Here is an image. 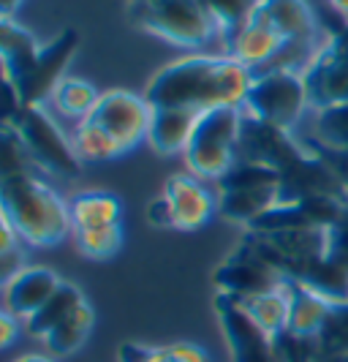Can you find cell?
Wrapping results in <instances>:
<instances>
[{
  "label": "cell",
  "instance_id": "6da1fadb",
  "mask_svg": "<svg viewBox=\"0 0 348 362\" xmlns=\"http://www.w3.org/2000/svg\"><path fill=\"white\" fill-rule=\"evenodd\" d=\"M253 71L229 54H188L166 63L145 88L150 109L242 107Z\"/></svg>",
  "mask_w": 348,
  "mask_h": 362
},
{
  "label": "cell",
  "instance_id": "7a4b0ae2",
  "mask_svg": "<svg viewBox=\"0 0 348 362\" xmlns=\"http://www.w3.org/2000/svg\"><path fill=\"white\" fill-rule=\"evenodd\" d=\"M0 204L3 221L33 248H55L73 232L68 202L38 175L0 177Z\"/></svg>",
  "mask_w": 348,
  "mask_h": 362
},
{
  "label": "cell",
  "instance_id": "3957f363",
  "mask_svg": "<svg viewBox=\"0 0 348 362\" xmlns=\"http://www.w3.org/2000/svg\"><path fill=\"white\" fill-rule=\"evenodd\" d=\"M242 107H215L196 117L183 158L199 180H220L237 163Z\"/></svg>",
  "mask_w": 348,
  "mask_h": 362
},
{
  "label": "cell",
  "instance_id": "277c9868",
  "mask_svg": "<svg viewBox=\"0 0 348 362\" xmlns=\"http://www.w3.org/2000/svg\"><path fill=\"white\" fill-rule=\"evenodd\" d=\"M3 126L17 134L41 172L57 177H79L85 161L76 156L71 139L41 107H19L8 120H3Z\"/></svg>",
  "mask_w": 348,
  "mask_h": 362
},
{
  "label": "cell",
  "instance_id": "5b68a950",
  "mask_svg": "<svg viewBox=\"0 0 348 362\" xmlns=\"http://www.w3.org/2000/svg\"><path fill=\"white\" fill-rule=\"evenodd\" d=\"M126 17L133 28L174 47H202L218 36L199 0H158L147 6H126Z\"/></svg>",
  "mask_w": 348,
  "mask_h": 362
},
{
  "label": "cell",
  "instance_id": "8992f818",
  "mask_svg": "<svg viewBox=\"0 0 348 362\" xmlns=\"http://www.w3.org/2000/svg\"><path fill=\"white\" fill-rule=\"evenodd\" d=\"M311 109L302 71H261L253 74L245 93L242 112L261 123L294 131L302 115Z\"/></svg>",
  "mask_w": 348,
  "mask_h": 362
},
{
  "label": "cell",
  "instance_id": "52a82bcc",
  "mask_svg": "<svg viewBox=\"0 0 348 362\" xmlns=\"http://www.w3.org/2000/svg\"><path fill=\"white\" fill-rule=\"evenodd\" d=\"M150 117H152V109H150L145 95L114 88V90H107L98 95L95 107H92V112L85 120L98 126L104 134H109L114 139V145L120 147V153L126 156L139 142L147 139Z\"/></svg>",
  "mask_w": 348,
  "mask_h": 362
},
{
  "label": "cell",
  "instance_id": "ba28073f",
  "mask_svg": "<svg viewBox=\"0 0 348 362\" xmlns=\"http://www.w3.org/2000/svg\"><path fill=\"white\" fill-rule=\"evenodd\" d=\"M311 109L321 112L348 101V25L332 33L302 71Z\"/></svg>",
  "mask_w": 348,
  "mask_h": 362
},
{
  "label": "cell",
  "instance_id": "9c48e42d",
  "mask_svg": "<svg viewBox=\"0 0 348 362\" xmlns=\"http://www.w3.org/2000/svg\"><path fill=\"white\" fill-rule=\"evenodd\" d=\"M302 156H308V147L299 136H294V131L261 123V120L248 117L242 112L237 161L258 163V166H267V169H275V172H286Z\"/></svg>",
  "mask_w": 348,
  "mask_h": 362
},
{
  "label": "cell",
  "instance_id": "30bf717a",
  "mask_svg": "<svg viewBox=\"0 0 348 362\" xmlns=\"http://www.w3.org/2000/svg\"><path fill=\"white\" fill-rule=\"evenodd\" d=\"M215 316H218L223 341L229 346L232 362H277L275 338L267 335L242 310L237 297L218 291L215 294Z\"/></svg>",
  "mask_w": 348,
  "mask_h": 362
},
{
  "label": "cell",
  "instance_id": "8fae6325",
  "mask_svg": "<svg viewBox=\"0 0 348 362\" xmlns=\"http://www.w3.org/2000/svg\"><path fill=\"white\" fill-rule=\"evenodd\" d=\"M79 49V33L73 28L60 30L49 44L41 47V54L33 69L25 74L17 85L22 107H41L44 101H52L57 85L66 79V69Z\"/></svg>",
  "mask_w": 348,
  "mask_h": 362
},
{
  "label": "cell",
  "instance_id": "7c38bea8",
  "mask_svg": "<svg viewBox=\"0 0 348 362\" xmlns=\"http://www.w3.org/2000/svg\"><path fill=\"white\" fill-rule=\"evenodd\" d=\"M215 286L223 294L232 297H256L267 291H277L286 286V278L245 243L239 240L237 248L226 256L218 264V270L212 272Z\"/></svg>",
  "mask_w": 348,
  "mask_h": 362
},
{
  "label": "cell",
  "instance_id": "4fadbf2b",
  "mask_svg": "<svg viewBox=\"0 0 348 362\" xmlns=\"http://www.w3.org/2000/svg\"><path fill=\"white\" fill-rule=\"evenodd\" d=\"M348 199V191L343 182L337 180V175L330 169V163L321 156H316L308 150V156H302L296 163H292L286 172H280L277 182V204H292V202L305 199Z\"/></svg>",
  "mask_w": 348,
  "mask_h": 362
},
{
  "label": "cell",
  "instance_id": "5bb4252c",
  "mask_svg": "<svg viewBox=\"0 0 348 362\" xmlns=\"http://www.w3.org/2000/svg\"><path fill=\"white\" fill-rule=\"evenodd\" d=\"M161 194L169 202V210H172V218H174V229H180V232L202 229L204 223L218 213V199L212 197V191L191 172L169 175Z\"/></svg>",
  "mask_w": 348,
  "mask_h": 362
},
{
  "label": "cell",
  "instance_id": "9a60e30c",
  "mask_svg": "<svg viewBox=\"0 0 348 362\" xmlns=\"http://www.w3.org/2000/svg\"><path fill=\"white\" fill-rule=\"evenodd\" d=\"M60 284H63V278L49 267H38V264L19 267L3 284V310L28 322L36 310H41L52 300Z\"/></svg>",
  "mask_w": 348,
  "mask_h": 362
},
{
  "label": "cell",
  "instance_id": "2e32d148",
  "mask_svg": "<svg viewBox=\"0 0 348 362\" xmlns=\"http://www.w3.org/2000/svg\"><path fill=\"white\" fill-rule=\"evenodd\" d=\"M251 19L272 28L286 41L318 38V22L305 0H261Z\"/></svg>",
  "mask_w": 348,
  "mask_h": 362
},
{
  "label": "cell",
  "instance_id": "e0dca14e",
  "mask_svg": "<svg viewBox=\"0 0 348 362\" xmlns=\"http://www.w3.org/2000/svg\"><path fill=\"white\" fill-rule=\"evenodd\" d=\"M38 38L14 17H0V66L6 82H19L41 54Z\"/></svg>",
  "mask_w": 348,
  "mask_h": 362
},
{
  "label": "cell",
  "instance_id": "ac0fdd59",
  "mask_svg": "<svg viewBox=\"0 0 348 362\" xmlns=\"http://www.w3.org/2000/svg\"><path fill=\"white\" fill-rule=\"evenodd\" d=\"M196 117L199 112H191V109H152L147 142L161 156L185 153L191 131L196 126Z\"/></svg>",
  "mask_w": 348,
  "mask_h": 362
},
{
  "label": "cell",
  "instance_id": "d6986e66",
  "mask_svg": "<svg viewBox=\"0 0 348 362\" xmlns=\"http://www.w3.org/2000/svg\"><path fill=\"white\" fill-rule=\"evenodd\" d=\"M289 291V327L286 332L299 335V338H318L324 319L332 308V300L321 297L318 291L308 289L296 281H286Z\"/></svg>",
  "mask_w": 348,
  "mask_h": 362
},
{
  "label": "cell",
  "instance_id": "ffe728a7",
  "mask_svg": "<svg viewBox=\"0 0 348 362\" xmlns=\"http://www.w3.org/2000/svg\"><path fill=\"white\" fill-rule=\"evenodd\" d=\"M286 44H289V41L280 36V33H275L272 28H267V25H261L256 19H251V22L242 28V33L226 47V54L239 60L242 66H248L251 71H258V69L267 66Z\"/></svg>",
  "mask_w": 348,
  "mask_h": 362
},
{
  "label": "cell",
  "instance_id": "44dd1931",
  "mask_svg": "<svg viewBox=\"0 0 348 362\" xmlns=\"http://www.w3.org/2000/svg\"><path fill=\"white\" fill-rule=\"evenodd\" d=\"M73 229H101L123 223V204L109 191H82L71 202Z\"/></svg>",
  "mask_w": 348,
  "mask_h": 362
},
{
  "label": "cell",
  "instance_id": "7402d4cb",
  "mask_svg": "<svg viewBox=\"0 0 348 362\" xmlns=\"http://www.w3.org/2000/svg\"><path fill=\"white\" fill-rule=\"evenodd\" d=\"M85 300H88V297H85V291L79 289L76 284L63 281V284H60V289L52 294V300H49L41 310H36V313L25 322V329H28L33 338L44 341V338H47L57 325H63V322H66V319H68V316H71L73 310L79 308Z\"/></svg>",
  "mask_w": 348,
  "mask_h": 362
},
{
  "label": "cell",
  "instance_id": "603a6c76",
  "mask_svg": "<svg viewBox=\"0 0 348 362\" xmlns=\"http://www.w3.org/2000/svg\"><path fill=\"white\" fill-rule=\"evenodd\" d=\"M275 204H277V188L218 194V216L232 221V223H242L248 229L258 216H264Z\"/></svg>",
  "mask_w": 348,
  "mask_h": 362
},
{
  "label": "cell",
  "instance_id": "cb8c5ba5",
  "mask_svg": "<svg viewBox=\"0 0 348 362\" xmlns=\"http://www.w3.org/2000/svg\"><path fill=\"white\" fill-rule=\"evenodd\" d=\"M92 325H95V310H92V305L85 300V303L73 310L63 325H57L41 344L47 346L52 354H57V357H68V354L79 351V349L85 346V341L90 338V332H92Z\"/></svg>",
  "mask_w": 348,
  "mask_h": 362
},
{
  "label": "cell",
  "instance_id": "d4e9b609",
  "mask_svg": "<svg viewBox=\"0 0 348 362\" xmlns=\"http://www.w3.org/2000/svg\"><path fill=\"white\" fill-rule=\"evenodd\" d=\"M239 305L267 335L277 338L280 332H286V327H289V291L286 286L277 291H267V294H256V297H242Z\"/></svg>",
  "mask_w": 348,
  "mask_h": 362
},
{
  "label": "cell",
  "instance_id": "484cf974",
  "mask_svg": "<svg viewBox=\"0 0 348 362\" xmlns=\"http://www.w3.org/2000/svg\"><path fill=\"white\" fill-rule=\"evenodd\" d=\"M199 3L207 11V17L212 19L220 41L229 47L242 33V28L251 22V17L256 14L261 0H199Z\"/></svg>",
  "mask_w": 348,
  "mask_h": 362
},
{
  "label": "cell",
  "instance_id": "4316f807",
  "mask_svg": "<svg viewBox=\"0 0 348 362\" xmlns=\"http://www.w3.org/2000/svg\"><path fill=\"white\" fill-rule=\"evenodd\" d=\"M117 362H210V357L193 344H172V346L123 344L120 351H117Z\"/></svg>",
  "mask_w": 348,
  "mask_h": 362
},
{
  "label": "cell",
  "instance_id": "83f0119b",
  "mask_svg": "<svg viewBox=\"0 0 348 362\" xmlns=\"http://www.w3.org/2000/svg\"><path fill=\"white\" fill-rule=\"evenodd\" d=\"M71 240L76 251L92 262H107L123 248V223L101 229H73Z\"/></svg>",
  "mask_w": 348,
  "mask_h": 362
},
{
  "label": "cell",
  "instance_id": "f1b7e54d",
  "mask_svg": "<svg viewBox=\"0 0 348 362\" xmlns=\"http://www.w3.org/2000/svg\"><path fill=\"white\" fill-rule=\"evenodd\" d=\"M98 95H101V93H95V88H92L90 82L66 76V79L57 85L55 95H52V104L57 107L60 115L76 117V120L82 123V120L92 112L95 101H98Z\"/></svg>",
  "mask_w": 348,
  "mask_h": 362
},
{
  "label": "cell",
  "instance_id": "f546056e",
  "mask_svg": "<svg viewBox=\"0 0 348 362\" xmlns=\"http://www.w3.org/2000/svg\"><path fill=\"white\" fill-rule=\"evenodd\" d=\"M280 172L258 166V163L237 161L218 180V194H234V191H258V188H277Z\"/></svg>",
  "mask_w": 348,
  "mask_h": 362
},
{
  "label": "cell",
  "instance_id": "4dcf8cb0",
  "mask_svg": "<svg viewBox=\"0 0 348 362\" xmlns=\"http://www.w3.org/2000/svg\"><path fill=\"white\" fill-rule=\"evenodd\" d=\"M73 150L82 161H109V158H120V147L114 145L109 134H104L98 126H92L88 120H82L71 136Z\"/></svg>",
  "mask_w": 348,
  "mask_h": 362
},
{
  "label": "cell",
  "instance_id": "1f68e13d",
  "mask_svg": "<svg viewBox=\"0 0 348 362\" xmlns=\"http://www.w3.org/2000/svg\"><path fill=\"white\" fill-rule=\"evenodd\" d=\"M311 139L332 150L348 153V101L316 112V131L311 134Z\"/></svg>",
  "mask_w": 348,
  "mask_h": 362
},
{
  "label": "cell",
  "instance_id": "d6a6232c",
  "mask_svg": "<svg viewBox=\"0 0 348 362\" xmlns=\"http://www.w3.org/2000/svg\"><path fill=\"white\" fill-rule=\"evenodd\" d=\"M316 344L327 357H348V300L332 303Z\"/></svg>",
  "mask_w": 348,
  "mask_h": 362
},
{
  "label": "cell",
  "instance_id": "836d02e7",
  "mask_svg": "<svg viewBox=\"0 0 348 362\" xmlns=\"http://www.w3.org/2000/svg\"><path fill=\"white\" fill-rule=\"evenodd\" d=\"M324 259L348 270V204L343 216L332 226H327V254H324Z\"/></svg>",
  "mask_w": 348,
  "mask_h": 362
},
{
  "label": "cell",
  "instance_id": "e575fe53",
  "mask_svg": "<svg viewBox=\"0 0 348 362\" xmlns=\"http://www.w3.org/2000/svg\"><path fill=\"white\" fill-rule=\"evenodd\" d=\"M302 142H305V147H308V150H313L316 156H321L324 161L330 163V169L337 175V180L343 182V188L348 191V153H346V150H332V147L318 145V142H313L311 136H305Z\"/></svg>",
  "mask_w": 348,
  "mask_h": 362
},
{
  "label": "cell",
  "instance_id": "d590c367",
  "mask_svg": "<svg viewBox=\"0 0 348 362\" xmlns=\"http://www.w3.org/2000/svg\"><path fill=\"white\" fill-rule=\"evenodd\" d=\"M147 221L155 229H174V218H172V210H169V202L164 199V194L147 204Z\"/></svg>",
  "mask_w": 348,
  "mask_h": 362
},
{
  "label": "cell",
  "instance_id": "8d00e7d4",
  "mask_svg": "<svg viewBox=\"0 0 348 362\" xmlns=\"http://www.w3.org/2000/svg\"><path fill=\"white\" fill-rule=\"evenodd\" d=\"M22 327H25L22 319H17V316L8 313V310H3V313H0V346H3V349L14 346V341H17L19 332H22Z\"/></svg>",
  "mask_w": 348,
  "mask_h": 362
},
{
  "label": "cell",
  "instance_id": "74e56055",
  "mask_svg": "<svg viewBox=\"0 0 348 362\" xmlns=\"http://www.w3.org/2000/svg\"><path fill=\"white\" fill-rule=\"evenodd\" d=\"M19 6H22V0H0V17H14Z\"/></svg>",
  "mask_w": 348,
  "mask_h": 362
},
{
  "label": "cell",
  "instance_id": "f35d334b",
  "mask_svg": "<svg viewBox=\"0 0 348 362\" xmlns=\"http://www.w3.org/2000/svg\"><path fill=\"white\" fill-rule=\"evenodd\" d=\"M14 362H55L52 357H44V354H22Z\"/></svg>",
  "mask_w": 348,
  "mask_h": 362
},
{
  "label": "cell",
  "instance_id": "ab89813d",
  "mask_svg": "<svg viewBox=\"0 0 348 362\" xmlns=\"http://www.w3.org/2000/svg\"><path fill=\"white\" fill-rule=\"evenodd\" d=\"M330 6L335 8V11H340V14L348 19V0H330Z\"/></svg>",
  "mask_w": 348,
  "mask_h": 362
},
{
  "label": "cell",
  "instance_id": "60d3db41",
  "mask_svg": "<svg viewBox=\"0 0 348 362\" xmlns=\"http://www.w3.org/2000/svg\"><path fill=\"white\" fill-rule=\"evenodd\" d=\"M316 362H348V357H327V354H318Z\"/></svg>",
  "mask_w": 348,
  "mask_h": 362
},
{
  "label": "cell",
  "instance_id": "b9f144b4",
  "mask_svg": "<svg viewBox=\"0 0 348 362\" xmlns=\"http://www.w3.org/2000/svg\"><path fill=\"white\" fill-rule=\"evenodd\" d=\"M147 3H158V0H128V6H147Z\"/></svg>",
  "mask_w": 348,
  "mask_h": 362
}]
</instances>
